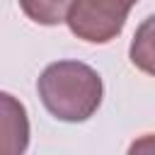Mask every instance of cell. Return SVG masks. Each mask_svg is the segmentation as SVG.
I'll list each match as a JSON object with an SVG mask.
<instances>
[{"label": "cell", "mask_w": 155, "mask_h": 155, "mask_svg": "<svg viewBox=\"0 0 155 155\" xmlns=\"http://www.w3.org/2000/svg\"><path fill=\"white\" fill-rule=\"evenodd\" d=\"M41 104L65 124L87 121L102 104L104 85L94 68L82 61H56L36 80Z\"/></svg>", "instance_id": "cell-1"}, {"label": "cell", "mask_w": 155, "mask_h": 155, "mask_svg": "<svg viewBox=\"0 0 155 155\" xmlns=\"http://www.w3.org/2000/svg\"><path fill=\"white\" fill-rule=\"evenodd\" d=\"M136 2L138 0H73L65 24L87 44H109L124 31Z\"/></svg>", "instance_id": "cell-2"}, {"label": "cell", "mask_w": 155, "mask_h": 155, "mask_svg": "<svg viewBox=\"0 0 155 155\" xmlns=\"http://www.w3.org/2000/svg\"><path fill=\"white\" fill-rule=\"evenodd\" d=\"M2 155H24L29 145V119L24 107L2 92Z\"/></svg>", "instance_id": "cell-3"}, {"label": "cell", "mask_w": 155, "mask_h": 155, "mask_svg": "<svg viewBox=\"0 0 155 155\" xmlns=\"http://www.w3.org/2000/svg\"><path fill=\"white\" fill-rule=\"evenodd\" d=\"M128 58L140 73L155 78V15L145 17L138 24V29L131 39Z\"/></svg>", "instance_id": "cell-4"}, {"label": "cell", "mask_w": 155, "mask_h": 155, "mask_svg": "<svg viewBox=\"0 0 155 155\" xmlns=\"http://www.w3.org/2000/svg\"><path fill=\"white\" fill-rule=\"evenodd\" d=\"M70 2L73 0H19V7L31 22L44 27H56L65 22Z\"/></svg>", "instance_id": "cell-5"}, {"label": "cell", "mask_w": 155, "mask_h": 155, "mask_svg": "<svg viewBox=\"0 0 155 155\" xmlns=\"http://www.w3.org/2000/svg\"><path fill=\"white\" fill-rule=\"evenodd\" d=\"M126 155H155V133H145L138 136L131 145Z\"/></svg>", "instance_id": "cell-6"}]
</instances>
